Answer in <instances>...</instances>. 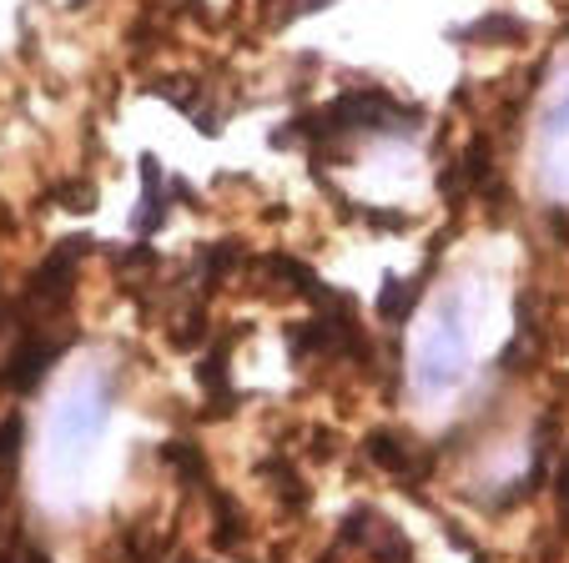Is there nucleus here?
Instances as JSON below:
<instances>
[{"label":"nucleus","instance_id":"f257e3e1","mask_svg":"<svg viewBox=\"0 0 569 563\" xmlns=\"http://www.w3.org/2000/svg\"><path fill=\"white\" fill-rule=\"evenodd\" d=\"M469 372V318H463V298L453 292L449 302H439L429 332L419 338L413 352V383L423 393H443Z\"/></svg>","mask_w":569,"mask_h":563},{"label":"nucleus","instance_id":"f03ea898","mask_svg":"<svg viewBox=\"0 0 569 563\" xmlns=\"http://www.w3.org/2000/svg\"><path fill=\"white\" fill-rule=\"evenodd\" d=\"M413 127H419V111L383 97V91H353V97H338L333 107H322L308 121H298V131L312 141L363 137V131H413Z\"/></svg>","mask_w":569,"mask_h":563},{"label":"nucleus","instance_id":"7ed1b4c3","mask_svg":"<svg viewBox=\"0 0 569 563\" xmlns=\"http://www.w3.org/2000/svg\"><path fill=\"white\" fill-rule=\"evenodd\" d=\"M348 539H358L383 563H409V539H403L388 519H378V513H353V519H348Z\"/></svg>","mask_w":569,"mask_h":563},{"label":"nucleus","instance_id":"20e7f679","mask_svg":"<svg viewBox=\"0 0 569 563\" xmlns=\"http://www.w3.org/2000/svg\"><path fill=\"white\" fill-rule=\"evenodd\" d=\"M545 181L559 202H569V101L555 107L545 131Z\"/></svg>","mask_w":569,"mask_h":563},{"label":"nucleus","instance_id":"39448f33","mask_svg":"<svg viewBox=\"0 0 569 563\" xmlns=\"http://www.w3.org/2000/svg\"><path fill=\"white\" fill-rule=\"evenodd\" d=\"M559 509H565V519H569V463L559 468Z\"/></svg>","mask_w":569,"mask_h":563},{"label":"nucleus","instance_id":"423d86ee","mask_svg":"<svg viewBox=\"0 0 569 563\" xmlns=\"http://www.w3.org/2000/svg\"><path fill=\"white\" fill-rule=\"evenodd\" d=\"M302 6H318V0H302Z\"/></svg>","mask_w":569,"mask_h":563}]
</instances>
